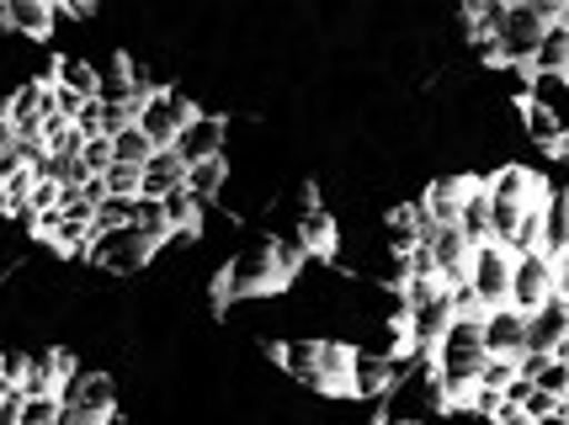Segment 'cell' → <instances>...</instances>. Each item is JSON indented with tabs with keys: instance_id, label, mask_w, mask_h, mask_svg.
<instances>
[{
	"instance_id": "1",
	"label": "cell",
	"mask_w": 569,
	"mask_h": 425,
	"mask_svg": "<svg viewBox=\"0 0 569 425\" xmlns=\"http://www.w3.org/2000/svg\"><path fill=\"white\" fill-rule=\"evenodd\" d=\"M548 22H569L565 0H500L496 27H490V64L527 75V59H532Z\"/></svg>"
},
{
	"instance_id": "2",
	"label": "cell",
	"mask_w": 569,
	"mask_h": 425,
	"mask_svg": "<svg viewBox=\"0 0 569 425\" xmlns=\"http://www.w3.org/2000/svg\"><path fill=\"white\" fill-rule=\"evenodd\" d=\"M282 287H288V282H282V272H277L272 240H246L240 251H229L219 282H213V293H219L223 303L272 298V293H282Z\"/></svg>"
},
{
	"instance_id": "3",
	"label": "cell",
	"mask_w": 569,
	"mask_h": 425,
	"mask_svg": "<svg viewBox=\"0 0 569 425\" xmlns=\"http://www.w3.org/2000/svg\"><path fill=\"white\" fill-rule=\"evenodd\" d=\"M198 112V101L187 97L181 85H160V91H149L139 101V112H133V128L149 139V150H171V139L187 128V118Z\"/></svg>"
},
{
	"instance_id": "4",
	"label": "cell",
	"mask_w": 569,
	"mask_h": 425,
	"mask_svg": "<svg viewBox=\"0 0 569 425\" xmlns=\"http://www.w3.org/2000/svg\"><path fill=\"white\" fill-rule=\"evenodd\" d=\"M565 293V266H553L548 255L538 251H521L511 255V282H506V308L517 314H532L543 298Z\"/></svg>"
},
{
	"instance_id": "5",
	"label": "cell",
	"mask_w": 569,
	"mask_h": 425,
	"mask_svg": "<svg viewBox=\"0 0 569 425\" xmlns=\"http://www.w3.org/2000/svg\"><path fill=\"white\" fill-rule=\"evenodd\" d=\"M59 409L86 415V421H118V377L101 367H74L59 383Z\"/></svg>"
},
{
	"instance_id": "6",
	"label": "cell",
	"mask_w": 569,
	"mask_h": 425,
	"mask_svg": "<svg viewBox=\"0 0 569 425\" xmlns=\"http://www.w3.org/2000/svg\"><path fill=\"white\" fill-rule=\"evenodd\" d=\"M154 245H149L144 234H133V229H101V234H91V245H86V261L97 266V272L107 276H139L154 261Z\"/></svg>"
},
{
	"instance_id": "7",
	"label": "cell",
	"mask_w": 569,
	"mask_h": 425,
	"mask_svg": "<svg viewBox=\"0 0 569 425\" xmlns=\"http://www.w3.org/2000/svg\"><path fill=\"white\" fill-rule=\"evenodd\" d=\"M521 356H569V298L553 293L521 314Z\"/></svg>"
},
{
	"instance_id": "8",
	"label": "cell",
	"mask_w": 569,
	"mask_h": 425,
	"mask_svg": "<svg viewBox=\"0 0 569 425\" xmlns=\"http://www.w3.org/2000/svg\"><path fill=\"white\" fill-rule=\"evenodd\" d=\"M506 282H511V255L500 251V245H479V251H469V266H463V293H469L473 314L500 308V303H506Z\"/></svg>"
},
{
	"instance_id": "9",
	"label": "cell",
	"mask_w": 569,
	"mask_h": 425,
	"mask_svg": "<svg viewBox=\"0 0 569 425\" xmlns=\"http://www.w3.org/2000/svg\"><path fill=\"white\" fill-rule=\"evenodd\" d=\"M171 154L181 160V165H202V160H223L229 154V123H223L219 112H208V107H198L192 118H187V128L171 139Z\"/></svg>"
},
{
	"instance_id": "10",
	"label": "cell",
	"mask_w": 569,
	"mask_h": 425,
	"mask_svg": "<svg viewBox=\"0 0 569 425\" xmlns=\"http://www.w3.org/2000/svg\"><path fill=\"white\" fill-rule=\"evenodd\" d=\"M538 255H548L553 266H565L569 255V198L559 181H543V202H538Z\"/></svg>"
},
{
	"instance_id": "11",
	"label": "cell",
	"mask_w": 569,
	"mask_h": 425,
	"mask_svg": "<svg viewBox=\"0 0 569 425\" xmlns=\"http://www.w3.org/2000/svg\"><path fill=\"white\" fill-rule=\"evenodd\" d=\"M452 229H458V240H463L469 251L490 245V202H485V175L469 171V181H463V198H458V219H452Z\"/></svg>"
},
{
	"instance_id": "12",
	"label": "cell",
	"mask_w": 569,
	"mask_h": 425,
	"mask_svg": "<svg viewBox=\"0 0 569 425\" xmlns=\"http://www.w3.org/2000/svg\"><path fill=\"white\" fill-rule=\"evenodd\" d=\"M272 356H277V367H282L288 383L320 394V341H315V335H288V341H277Z\"/></svg>"
},
{
	"instance_id": "13",
	"label": "cell",
	"mask_w": 569,
	"mask_h": 425,
	"mask_svg": "<svg viewBox=\"0 0 569 425\" xmlns=\"http://www.w3.org/2000/svg\"><path fill=\"white\" fill-rule=\"evenodd\" d=\"M479 346L485 356H506V362H517L521 356V314L517 308H485L479 314Z\"/></svg>"
},
{
	"instance_id": "14",
	"label": "cell",
	"mask_w": 569,
	"mask_h": 425,
	"mask_svg": "<svg viewBox=\"0 0 569 425\" xmlns=\"http://www.w3.org/2000/svg\"><path fill=\"white\" fill-rule=\"evenodd\" d=\"M59 17H53L49 0H6V32L17 43H49Z\"/></svg>"
},
{
	"instance_id": "15",
	"label": "cell",
	"mask_w": 569,
	"mask_h": 425,
	"mask_svg": "<svg viewBox=\"0 0 569 425\" xmlns=\"http://www.w3.org/2000/svg\"><path fill=\"white\" fill-rule=\"evenodd\" d=\"M517 118H521V133H527V144H532V150H543L548 160H559V154H565V144H569L565 118H553V112L532 107V101H517Z\"/></svg>"
},
{
	"instance_id": "16",
	"label": "cell",
	"mask_w": 569,
	"mask_h": 425,
	"mask_svg": "<svg viewBox=\"0 0 569 425\" xmlns=\"http://www.w3.org/2000/svg\"><path fill=\"white\" fill-rule=\"evenodd\" d=\"M181 186H187V198L198 202L202 213H213V202L229 192V160H202V165H187Z\"/></svg>"
},
{
	"instance_id": "17",
	"label": "cell",
	"mask_w": 569,
	"mask_h": 425,
	"mask_svg": "<svg viewBox=\"0 0 569 425\" xmlns=\"http://www.w3.org/2000/svg\"><path fill=\"white\" fill-rule=\"evenodd\" d=\"M527 75H569V22H548L538 49L527 59Z\"/></svg>"
},
{
	"instance_id": "18",
	"label": "cell",
	"mask_w": 569,
	"mask_h": 425,
	"mask_svg": "<svg viewBox=\"0 0 569 425\" xmlns=\"http://www.w3.org/2000/svg\"><path fill=\"white\" fill-rule=\"evenodd\" d=\"M49 80L53 85H64V91L80 97V101H97V91H101L97 64H91V59H80V53H59V59L49 64Z\"/></svg>"
},
{
	"instance_id": "19",
	"label": "cell",
	"mask_w": 569,
	"mask_h": 425,
	"mask_svg": "<svg viewBox=\"0 0 569 425\" xmlns=\"http://www.w3.org/2000/svg\"><path fill=\"white\" fill-rule=\"evenodd\" d=\"M181 175H187V165H181L171 150H154L144 165H139V198L160 202L166 192H176V186H181Z\"/></svg>"
},
{
	"instance_id": "20",
	"label": "cell",
	"mask_w": 569,
	"mask_h": 425,
	"mask_svg": "<svg viewBox=\"0 0 569 425\" xmlns=\"http://www.w3.org/2000/svg\"><path fill=\"white\" fill-rule=\"evenodd\" d=\"M128 229L133 234H144L154 251H166L176 234H171V224H166V213H160V202L154 198H133V213H128Z\"/></svg>"
},
{
	"instance_id": "21",
	"label": "cell",
	"mask_w": 569,
	"mask_h": 425,
	"mask_svg": "<svg viewBox=\"0 0 569 425\" xmlns=\"http://www.w3.org/2000/svg\"><path fill=\"white\" fill-rule=\"evenodd\" d=\"M532 388L548 399H569V356H543V367L532 373Z\"/></svg>"
},
{
	"instance_id": "22",
	"label": "cell",
	"mask_w": 569,
	"mask_h": 425,
	"mask_svg": "<svg viewBox=\"0 0 569 425\" xmlns=\"http://www.w3.org/2000/svg\"><path fill=\"white\" fill-rule=\"evenodd\" d=\"M149 139L139 128H123V133H112V165H144L149 160Z\"/></svg>"
},
{
	"instance_id": "23",
	"label": "cell",
	"mask_w": 569,
	"mask_h": 425,
	"mask_svg": "<svg viewBox=\"0 0 569 425\" xmlns=\"http://www.w3.org/2000/svg\"><path fill=\"white\" fill-rule=\"evenodd\" d=\"M101 192L133 202L139 198V165H107V171H101Z\"/></svg>"
},
{
	"instance_id": "24",
	"label": "cell",
	"mask_w": 569,
	"mask_h": 425,
	"mask_svg": "<svg viewBox=\"0 0 569 425\" xmlns=\"http://www.w3.org/2000/svg\"><path fill=\"white\" fill-rule=\"evenodd\" d=\"M53 421H59V399H53V394L22 399V415H17V425H53Z\"/></svg>"
},
{
	"instance_id": "25",
	"label": "cell",
	"mask_w": 569,
	"mask_h": 425,
	"mask_svg": "<svg viewBox=\"0 0 569 425\" xmlns=\"http://www.w3.org/2000/svg\"><path fill=\"white\" fill-rule=\"evenodd\" d=\"M490 425H527V415H521V404H496V415H490Z\"/></svg>"
},
{
	"instance_id": "26",
	"label": "cell",
	"mask_w": 569,
	"mask_h": 425,
	"mask_svg": "<svg viewBox=\"0 0 569 425\" xmlns=\"http://www.w3.org/2000/svg\"><path fill=\"white\" fill-rule=\"evenodd\" d=\"M372 425H421V421H410V415H389V409H383V415H378Z\"/></svg>"
},
{
	"instance_id": "27",
	"label": "cell",
	"mask_w": 569,
	"mask_h": 425,
	"mask_svg": "<svg viewBox=\"0 0 569 425\" xmlns=\"http://www.w3.org/2000/svg\"><path fill=\"white\" fill-rule=\"evenodd\" d=\"M538 425H569V409H553V415H543Z\"/></svg>"
}]
</instances>
